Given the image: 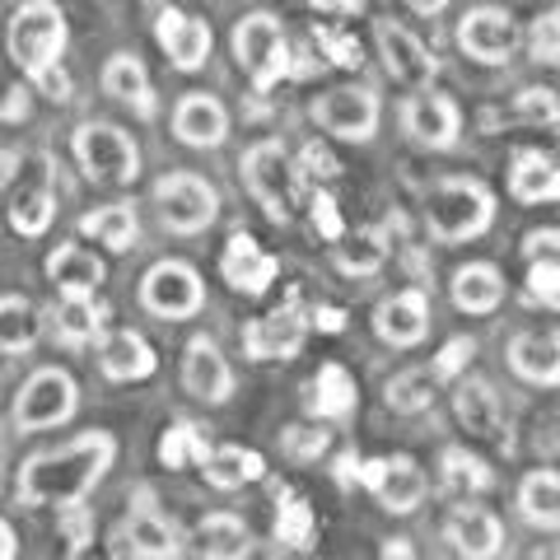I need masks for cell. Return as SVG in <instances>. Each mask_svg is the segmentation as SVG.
<instances>
[{"label":"cell","mask_w":560,"mask_h":560,"mask_svg":"<svg viewBox=\"0 0 560 560\" xmlns=\"http://www.w3.org/2000/svg\"><path fill=\"white\" fill-rule=\"evenodd\" d=\"M117 458V440L108 430H84L61 448H43L20 467V481H14V500L28 504V510H43V504H70L84 500L90 490L108 477V467Z\"/></svg>","instance_id":"cell-1"},{"label":"cell","mask_w":560,"mask_h":560,"mask_svg":"<svg viewBox=\"0 0 560 560\" xmlns=\"http://www.w3.org/2000/svg\"><path fill=\"white\" fill-rule=\"evenodd\" d=\"M10 57L20 61L24 75L38 84V90L47 98H66V75H61V47H66V14L57 0H24L20 10H14V20H10Z\"/></svg>","instance_id":"cell-2"},{"label":"cell","mask_w":560,"mask_h":560,"mask_svg":"<svg viewBox=\"0 0 560 560\" xmlns=\"http://www.w3.org/2000/svg\"><path fill=\"white\" fill-rule=\"evenodd\" d=\"M238 178H243V187H248V197L267 210L276 224L294 220V206H300V197H304V173H300L294 154L280 145L276 136H267V140H257V145L243 150Z\"/></svg>","instance_id":"cell-3"},{"label":"cell","mask_w":560,"mask_h":560,"mask_svg":"<svg viewBox=\"0 0 560 560\" xmlns=\"http://www.w3.org/2000/svg\"><path fill=\"white\" fill-rule=\"evenodd\" d=\"M495 224V197L477 178H444L425 197V230L440 243L481 238Z\"/></svg>","instance_id":"cell-4"},{"label":"cell","mask_w":560,"mask_h":560,"mask_svg":"<svg viewBox=\"0 0 560 560\" xmlns=\"http://www.w3.org/2000/svg\"><path fill=\"white\" fill-rule=\"evenodd\" d=\"M70 150H75V164L84 168V178L98 187H127L140 173L136 140L121 127H113V121H80L75 136H70Z\"/></svg>","instance_id":"cell-5"},{"label":"cell","mask_w":560,"mask_h":560,"mask_svg":"<svg viewBox=\"0 0 560 560\" xmlns=\"http://www.w3.org/2000/svg\"><path fill=\"white\" fill-rule=\"evenodd\" d=\"M234 57L243 66V75L253 80V90H261V94L290 75V38L276 14L257 10L234 24Z\"/></svg>","instance_id":"cell-6"},{"label":"cell","mask_w":560,"mask_h":560,"mask_svg":"<svg viewBox=\"0 0 560 560\" xmlns=\"http://www.w3.org/2000/svg\"><path fill=\"white\" fill-rule=\"evenodd\" d=\"M75 407H80L75 378L66 370H57V364H47V370H33L28 383L20 388V397H14V425H20V434L57 430L75 416Z\"/></svg>","instance_id":"cell-7"},{"label":"cell","mask_w":560,"mask_h":560,"mask_svg":"<svg viewBox=\"0 0 560 560\" xmlns=\"http://www.w3.org/2000/svg\"><path fill=\"white\" fill-rule=\"evenodd\" d=\"M154 206H160L164 230L173 234H206L220 215V197L201 173H164L154 183Z\"/></svg>","instance_id":"cell-8"},{"label":"cell","mask_w":560,"mask_h":560,"mask_svg":"<svg viewBox=\"0 0 560 560\" xmlns=\"http://www.w3.org/2000/svg\"><path fill=\"white\" fill-rule=\"evenodd\" d=\"M140 304H145L154 318L164 323H187L197 318L201 304H206V285L191 261H154V267L145 271V280H140Z\"/></svg>","instance_id":"cell-9"},{"label":"cell","mask_w":560,"mask_h":560,"mask_svg":"<svg viewBox=\"0 0 560 560\" xmlns=\"http://www.w3.org/2000/svg\"><path fill=\"white\" fill-rule=\"evenodd\" d=\"M313 121L337 136V140H350V145H364V140H374L378 131V117H383V103L370 84H337V90H323L313 98Z\"/></svg>","instance_id":"cell-10"},{"label":"cell","mask_w":560,"mask_h":560,"mask_svg":"<svg viewBox=\"0 0 560 560\" xmlns=\"http://www.w3.org/2000/svg\"><path fill=\"white\" fill-rule=\"evenodd\" d=\"M518 43H523V33L514 24V14L500 10V5L467 10L463 24H458V47L467 51L471 61H481V66H510Z\"/></svg>","instance_id":"cell-11"},{"label":"cell","mask_w":560,"mask_h":560,"mask_svg":"<svg viewBox=\"0 0 560 560\" xmlns=\"http://www.w3.org/2000/svg\"><path fill=\"white\" fill-rule=\"evenodd\" d=\"M374 43H378V57H383V66H388V75L401 84V90H425V84L440 75L434 51L420 43L407 24L378 20L374 24Z\"/></svg>","instance_id":"cell-12"},{"label":"cell","mask_w":560,"mask_h":560,"mask_svg":"<svg viewBox=\"0 0 560 560\" xmlns=\"http://www.w3.org/2000/svg\"><path fill=\"white\" fill-rule=\"evenodd\" d=\"M401 127H407V136L416 140V145L448 150V145H458L463 108L448 94H434L425 84V90H416L407 103H401Z\"/></svg>","instance_id":"cell-13"},{"label":"cell","mask_w":560,"mask_h":560,"mask_svg":"<svg viewBox=\"0 0 560 560\" xmlns=\"http://www.w3.org/2000/svg\"><path fill=\"white\" fill-rule=\"evenodd\" d=\"M355 477L374 490V500L383 504L388 514H416L420 500H425V471H420L407 453H397V458H374L364 463V471H355Z\"/></svg>","instance_id":"cell-14"},{"label":"cell","mask_w":560,"mask_h":560,"mask_svg":"<svg viewBox=\"0 0 560 560\" xmlns=\"http://www.w3.org/2000/svg\"><path fill=\"white\" fill-rule=\"evenodd\" d=\"M304 337H308V318L300 313V304H280L271 313H261L243 327V350L248 360H294L304 350Z\"/></svg>","instance_id":"cell-15"},{"label":"cell","mask_w":560,"mask_h":560,"mask_svg":"<svg viewBox=\"0 0 560 560\" xmlns=\"http://www.w3.org/2000/svg\"><path fill=\"white\" fill-rule=\"evenodd\" d=\"M183 388L206 401V407H224L234 397V370L220 355V346L210 337H191L183 350Z\"/></svg>","instance_id":"cell-16"},{"label":"cell","mask_w":560,"mask_h":560,"mask_svg":"<svg viewBox=\"0 0 560 560\" xmlns=\"http://www.w3.org/2000/svg\"><path fill=\"white\" fill-rule=\"evenodd\" d=\"M374 331L383 346L411 350L430 337V300L425 290H397L388 300L374 304Z\"/></svg>","instance_id":"cell-17"},{"label":"cell","mask_w":560,"mask_h":560,"mask_svg":"<svg viewBox=\"0 0 560 560\" xmlns=\"http://www.w3.org/2000/svg\"><path fill=\"white\" fill-rule=\"evenodd\" d=\"M113 541H117L121 556H140V560H173L183 551L178 528H173L154 504H136L131 518L113 533Z\"/></svg>","instance_id":"cell-18"},{"label":"cell","mask_w":560,"mask_h":560,"mask_svg":"<svg viewBox=\"0 0 560 560\" xmlns=\"http://www.w3.org/2000/svg\"><path fill=\"white\" fill-rule=\"evenodd\" d=\"M444 541L467 560H490V556L504 551V528L486 504L458 500V510H453L448 523H444Z\"/></svg>","instance_id":"cell-19"},{"label":"cell","mask_w":560,"mask_h":560,"mask_svg":"<svg viewBox=\"0 0 560 560\" xmlns=\"http://www.w3.org/2000/svg\"><path fill=\"white\" fill-rule=\"evenodd\" d=\"M14 183H20V191H14V206H10V230L24 234V238H38L51 224V215H57V197H51V178H47V154H38L28 173H14Z\"/></svg>","instance_id":"cell-20"},{"label":"cell","mask_w":560,"mask_h":560,"mask_svg":"<svg viewBox=\"0 0 560 560\" xmlns=\"http://www.w3.org/2000/svg\"><path fill=\"white\" fill-rule=\"evenodd\" d=\"M173 136L191 150H220L224 136H230V113L210 94H183L178 108H173Z\"/></svg>","instance_id":"cell-21"},{"label":"cell","mask_w":560,"mask_h":560,"mask_svg":"<svg viewBox=\"0 0 560 560\" xmlns=\"http://www.w3.org/2000/svg\"><path fill=\"white\" fill-rule=\"evenodd\" d=\"M276 271H280V261L261 248L253 234H234L230 243H224L220 276L230 280V290H238V294H267Z\"/></svg>","instance_id":"cell-22"},{"label":"cell","mask_w":560,"mask_h":560,"mask_svg":"<svg viewBox=\"0 0 560 560\" xmlns=\"http://www.w3.org/2000/svg\"><path fill=\"white\" fill-rule=\"evenodd\" d=\"M154 38H160V47L168 51V61L178 70H201L210 57V28L187 10L164 5L160 20H154Z\"/></svg>","instance_id":"cell-23"},{"label":"cell","mask_w":560,"mask_h":560,"mask_svg":"<svg viewBox=\"0 0 560 560\" xmlns=\"http://www.w3.org/2000/svg\"><path fill=\"white\" fill-rule=\"evenodd\" d=\"M154 364H160L154 346L140 337V331H131V327H117V331H103V337H98V370L108 374L113 383L150 378Z\"/></svg>","instance_id":"cell-24"},{"label":"cell","mask_w":560,"mask_h":560,"mask_svg":"<svg viewBox=\"0 0 560 560\" xmlns=\"http://www.w3.org/2000/svg\"><path fill=\"white\" fill-rule=\"evenodd\" d=\"M453 416L471 440H504V407L486 378H453Z\"/></svg>","instance_id":"cell-25"},{"label":"cell","mask_w":560,"mask_h":560,"mask_svg":"<svg viewBox=\"0 0 560 560\" xmlns=\"http://www.w3.org/2000/svg\"><path fill=\"white\" fill-rule=\"evenodd\" d=\"M510 370L533 388L560 383V341L556 331H514L510 337Z\"/></svg>","instance_id":"cell-26"},{"label":"cell","mask_w":560,"mask_h":560,"mask_svg":"<svg viewBox=\"0 0 560 560\" xmlns=\"http://www.w3.org/2000/svg\"><path fill=\"white\" fill-rule=\"evenodd\" d=\"M47 280L61 294H94L103 285V257L84 243H57L47 257Z\"/></svg>","instance_id":"cell-27"},{"label":"cell","mask_w":560,"mask_h":560,"mask_svg":"<svg viewBox=\"0 0 560 560\" xmlns=\"http://www.w3.org/2000/svg\"><path fill=\"white\" fill-rule=\"evenodd\" d=\"M448 294H453V304H458L463 313L486 318V313H495L504 304V276L490 267V261H467V267L453 271Z\"/></svg>","instance_id":"cell-28"},{"label":"cell","mask_w":560,"mask_h":560,"mask_svg":"<svg viewBox=\"0 0 560 560\" xmlns=\"http://www.w3.org/2000/svg\"><path fill=\"white\" fill-rule=\"evenodd\" d=\"M510 197L523 206H541L560 197V168L541 150H514L510 160Z\"/></svg>","instance_id":"cell-29"},{"label":"cell","mask_w":560,"mask_h":560,"mask_svg":"<svg viewBox=\"0 0 560 560\" xmlns=\"http://www.w3.org/2000/svg\"><path fill=\"white\" fill-rule=\"evenodd\" d=\"M197 467H201V477L215 486V490H238V486H253V481L267 477V463H261V453L243 448V444L206 448V458Z\"/></svg>","instance_id":"cell-30"},{"label":"cell","mask_w":560,"mask_h":560,"mask_svg":"<svg viewBox=\"0 0 560 560\" xmlns=\"http://www.w3.org/2000/svg\"><path fill=\"white\" fill-rule=\"evenodd\" d=\"M103 94H113L117 103H127L140 117H154V90H150V75L131 51H113L108 66H103Z\"/></svg>","instance_id":"cell-31"},{"label":"cell","mask_w":560,"mask_h":560,"mask_svg":"<svg viewBox=\"0 0 560 560\" xmlns=\"http://www.w3.org/2000/svg\"><path fill=\"white\" fill-rule=\"evenodd\" d=\"M331 261L346 271V276H374L383 271V261H388V238L383 230H341L331 238Z\"/></svg>","instance_id":"cell-32"},{"label":"cell","mask_w":560,"mask_h":560,"mask_svg":"<svg viewBox=\"0 0 560 560\" xmlns=\"http://www.w3.org/2000/svg\"><path fill=\"white\" fill-rule=\"evenodd\" d=\"M43 337V313L24 294H0V355H28Z\"/></svg>","instance_id":"cell-33"},{"label":"cell","mask_w":560,"mask_h":560,"mask_svg":"<svg viewBox=\"0 0 560 560\" xmlns=\"http://www.w3.org/2000/svg\"><path fill=\"white\" fill-rule=\"evenodd\" d=\"M191 541H197V551L210 560H243L253 551V533L238 514H206L197 523V533H191Z\"/></svg>","instance_id":"cell-34"},{"label":"cell","mask_w":560,"mask_h":560,"mask_svg":"<svg viewBox=\"0 0 560 560\" xmlns=\"http://www.w3.org/2000/svg\"><path fill=\"white\" fill-rule=\"evenodd\" d=\"M80 234H90L94 243H103V248H113V253L136 248V238H140L136 206L131 201H113V206L90 210V215L80 220Z\"/></svg>","instance_id":"cell-35"},{"label":"cell","mask_w":560,"mask_h":560,"mask_svg":"<svg viewBox=\"0 0 560 560\" xmlns=\"http://www.w3.org/2000/svg\"><path fill=\"white\" fill-rule=\"evenodd\" d=\"M518 514L533 523V528H556L560 523V477L551 467H537L518 481Z\"/></svg>","instance_id":"cell-36"},{"label":"cell","mask_w":560,"mask_h":560,"mask_svg":"<svg viewBox=\"0 0 560 560\" xmlns=\"http://www.w3.org/2000/svg\"><path fill=\"white\" fill-rule=\"evenodd\" d=\"M308 411L318 420H346L355 411V378L341 364H323L318 378L308 383Z\"/></svg>","instance_id":"cell-37"},{"label":"cell","mask_w":560,"mask_h":560,"mask_svg":"<svg viewBox=\"0 0 560 560\" xmlns=\"http://www.w3.org/2000/svg\"><path fill=\"white\" fill-rule=\"evenodd\" d=\"M440 374H434V364H416V370H401L388 393H383V401H388V411L397 416H420L434 407V393H440Z\"/></svg>","instance_id":"cell-38"},{"label":"cell","mask_w":560,"mask_h":560,"mask_svg":"<svg viewBox=\"0 0 560 560\" xmlns=\"http://www.w3.org/2000/svg\"><path fill=\"white\" fill-rule=\"evenodd\" d=\"M440 486L448 500H477L490 486V467L467 448H444L440 453Z\"/></svg>","instance_id":"cell-39"},{"label":"cell","mask_w":560,"mask_h":560,"mask_svg":"<svg viewBox=\"0 0 560 560\" xmlns=\"http://www.w3.org/2000/svg\"><path fill=\"white\" fill-rule=\"evenodd\" d=\"M57 337L66 346H90L103 337V308L94 304V294H66L57 308Z\"/></svg>","instance_id":"cell-40"},{"label":"cell","mask_w":560,"mask_h":560,"mask_svg":"<svg viewBox=\"0 0 560 560\" xmlns=\"http://www.w3.org/2000/svg\"><path fill=\"white\" fill-rule=\"evenodd\" d=\"M556 90H537V84L518 90L514 103L504 108V121H528V127H556Z\"/></svg>","instance_id":"cell-41"},{"label":"cell","mask_w":560,"mask_h":560,"mask_svg":"<svg viewBox=\"0 0 560 560\" xmlns=\"http://www.w3.org/2000/svg\"><path fill=\"white\" fill-rule=\"evenodd\" d=\"M327 444H331V430H323V425H290L285 440H280L290 463H318Z\"/></svg>","instance_id":"cell-42"},{"label":"cell","mask_w":560,"mask_h":560,"mask_svg":"<svg viewBox=\"0 0 560 560\" xmlns=\"http://www.w3.org/2000/svg\"><path fill=\"white\" fill-rule=\"evenodd\" d=\"M160 458L168 463V467H183L187 458H206V440H201V430L197 425H187V420H183V425H173L168 434H164V444H160Z\"/></svg>","instance_id":"cell-43"},{"label":"cell","mask_w":560,"mask_h":560,"mask_svg":"<svg viewBox=\"0 0 560 560\" xmlns=\"http://www.w3.org/2000/svg\"><path fill=\"white\" fill-rule=\"evenodd\" d=\"M276 537L290 541V547H308V541H313V514H308L304 500H285V504H280Z\"/></svg>","instance_id":"cell-44"},{"label":"cell","mask_w":560,"mask_h":560,"mask_svg":"<svg viewBox=\"0 0 560 560\" xmlns=\"http://www.w3.org/2000/svg\"><path fill=\"white\" fill-rule=\"evenodd\" d=\"M560 267H556V257H547V261H533L528 267V300L533 304H547L551 313L560 308Z\"/></svg>","instance_id":"cell-45"},{"label":"cell","mask_w":560,"mask_h":560,"mask_svg":"<svg viewBox=\"0 0 560 560\" xmlns=\"http://www.w3.org/2000/svg\"><path fill=\"white\" fill-rule=\"evenodd\" d=\"M528 43H533V57H537V61H547V66L560 61V14H556V10L541 14V20L533 24Z\"/></svg>","instance_id":"cell-46"},{"label":"cell","mask_w":560,"mask_h":560,"mask_svg":"<svg viewBox=\"0 0 560 560\" xmlns=\"http://www.w3.org/2000/svg\"><path fill=\"white\" fill-rule=\"evenodd\" d=\"M318 47L327 51V57L331 61H337V66H346V70H355L364 57H360V43L355 38H350V33H341V28H318Z\"/></svg>","instance_id":"cell-47"},{"label":"cell","mask_w":560,"mask_h":560,"mask_svg":"<svg viewBox=\"0 0 560 560\" xmlns=\"http://www.w3.org/2000/svg\"><path fill=\"white\" fill-rule=\"evenodd\" d=\"M471 350H477V341H467V337H453L444 350H440V360H434V374L440 378H453L463 370V364L471 360Z\"/></svg>","instance_id":"cell-48"},{"label":"cell","mask_w":560,"mask_h":560,"mask_svg":"<svg viewBox=\"0 0 560 560\" xmlns=\"http://www.w3.org/2000/svg\"><path fill=\"white\" fill-rule=\"evenodd\" d=\"M61 528H66V537H70V547H75V551L90 541V518H84V504L80 500L61 504Z\"/></svg>","instance_id":"cell-49"},{"label":"cell","mask_w":560,"mask_h":560,"mask_svg":"<svg viewBox=\"0 0 560 560\" xmlns=\"http://www.w3.org/2000/svg\"><path fill=\"white\" fill-rule=\"evenodd\" d=\"M313 224H323V234H327V238H337V234H341L337 201H331V197H318V201H313Z\"/></svg>","instance_id":"cell-50"},{"label":"cell","mask_w":560,"mask_h":560,"mask_svg":"<svg viewBox=\"0 0 560 560\" xmlns=\"http://www.w3.org/2000/svg\"><path fill=\"white\" fill-rule=\"evenodd\" d=\"M20 150H0V191H5L14 183V173H20Z\"/></svg>","instance_id":"cell-51"},{"label":"cell","mask_w":560,"mask_h":560,"mask_svg":"<svg viewBox=\"0 0 560 560\" xmlns=\"http://www.w3.org/2000/svg\"><path fill=\"white\" fill-rule=\"evenodd\" d=\"M313 5L337 20V14H355V10H360V0H313Z\"/></svg>","instance_id":"cell-52"},{"label":"cell","mask_w":560,"mask_h":560,"mask_svg":"<svg viewBox=\"0 0 560 560\" xmlns=\"http://www.w3.org/2000/svg\"><path fill=\"white\" fill-rule=\"evenodd\" d=\"M20 556V541H14V528L5 518H0V560H14Z\"/></svg>","instance_id":"cell-53"},{"label":"cell","mask_w":560,"mask_h":560,"mask_svg":"<svg viewBox=\"0 0 560 560\" xmlns=\"http://www.w3.org/2000/svg\"><path fill=\"white\" fill-rule=\"evenodd\" d=\"M407 5H411L416 14H440V10L448 5V0H407Z\"/></svg>","instance_id":"cell-54"}]
</instances>
